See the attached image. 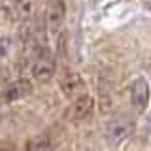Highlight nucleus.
<instances>
[{
	"mask_svg": "<svg viewBox=\"0 0 151 151\" xmlns=\"http://www.w3.org/2000/svg\"><path fill=\"white\" fill-rule=\"evenodd\" d=\"M55 72H57V66H55V59L51 55V51L44 45L42 53L36 57V60L32 63V78H34L36 83L44 85V83H49L51 79L55 78Z\"/></svg>",
	"mask_w": 151,
	"mask_h": 151,
	"instance_id": "nucleus-1",
	"label": "nucleus"
},
{
	"mask_svg": "<svg viewBox=\"0 0 151 151\" xmlns=\"http://www.w3.org/2000/svg\"><path fill=\"white\" fill-rule=\"evenodd\" d=\"M132 130H134V121L127 115H119V117H113L106 125L104 136L111 145H119L132 134Z\"/></svg>",
	"mask_w": 151,
	"mask_h": 151,
	"instance_id": "nucleus-2",
	"label": "nucleus"
},
{
	"mask_svg": "<svg viewBox=\"0 0 151 151\" xmlns=\"http://www.w3.org/2000/svg\"><path fill=\"white\" fill-rule=\"evenodd\" d=\"M93 110H94V98L91 94L83 93L79 94V96H76L72 104L68 106V110H66V119L70 123H81L85 119H89V117L93 115Z\"/></svg>",
	"mask_w": 151,
	"mask_h": 151,
	"instance_id": "nucleus-3",
	"label": "nucleus"
},
{
	"mask_svg": "<svg viewBox=\"0 0 151 151\" xmlns=\"http://www.w3.org/2000/svg\"><path fill=\"white\" fill-rule=\"evenodd\" d=\"M36 6L38 0H12V2L4 4V13L12 21L23 23V21H30L34 17Z\"/></svg>",
	"mask_w": 151,
	"mask_h": 151,
	"instance_id": "nucleus-4",
	"label": "nucleus"
},
{
	"mask_svg": "<svg viewBox=\"0 0 151 151\" xmlns=\"http://www.w3.org/2000/svg\"><path fill=\"white\" fill-rule=\"evenodd\" d=\"M59 87L64 93V96L68 98H76L85 93V83L81 76L78 72H72V70H63L59 74Z\"/></svg>",
	"mask_w": 151,
	"mask_h": 151,
	"instance_id": "nucleus-5",
	"label": "nucleus"
},
{
	"mask_svg": "<svg viewBox=\"0 0 151 151\" xmlns=\"http://www.w3.org/2000/svg\"><path fill=\"white\" fill-rule=\"evenodd\" d=\"M66 17V4L64 0H49L45 9V27L51 34H57L60 30Z\"/></svg>",
	"mask_w": 151,
	"mask_h": 151,
	"instance_id": "nucleus-6",
	"label": "nucleus"
},
{
	"mask_svg": "<svg viewBox=\"0 0 151 151\" xmlns=\"http://www.w3.org/2000/svg\"><path fill=\"white\" fill-rule=\"evenodd\" d=\"M149 85L145 78H136L130 85V104L136 113H144L149 104Z\"/></svg>",
	"mask_w": 151,
	"mask_h": 151,
	"instance_id": "nucleus-7",
	"label": "nucleus"
},
{
	"mask_svg": "<svg viewBox=\"0 0 151 151\" xmlns=\"http://www.w3.org/2000/svg\"><path fill=\"white\" fill-rule=\"evenodd\" d=\"M32 93V83L28 79H15V81L8 83L4 87V102L9 104V102H15V100H21V98L28 96Z\"/></svg>",
	"mask_w": 151,
	"mask_h": 151,
	"instance_id": "nucleus-8",
	"label": "nucleus"
},
{
	"mask_svg": "<svg viewBox=\"0 0 151 151\" xmlns=\"http://www.w3.org/2000/svg\"><path fill=\"white\" fill-rule=\"evenodd\" d=\"M25 149L28 151H44V149H53V144L47 136H38V138L30 140L28 144L25 145Z\"/></svg>",
	"mask_w": 151,
	"mask_h": 151,
	"instance_id": "nucleus-9",
	"label": "nucleus"
}]
</instances>
